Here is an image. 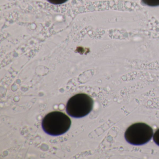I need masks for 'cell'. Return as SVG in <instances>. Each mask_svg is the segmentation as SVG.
Instances as JSON below:
<instances>
[{
	"instance_id": "1",
	"label": "cell",
	"mask_w": 159,
	"mask_h": 159,
	"mask_svg": "<svg viewBox=\"0 0 159 159\" xmlns=\"http://www.w3.org/2000/svg\"><path fill=\"white\" fill-rule=\"evenodd\" d=\"M71 125L70 118L61 111H55L43 118L42 126L43 131L52 136H59L66 133Z\"/></svg>"
},
{
	"instance_id": "3",
	"label": "cell",
	"mask_w": 159,
	"mask_h": 159,
	"mask_svg": "<svg viewBox=\"0 0 159 159\" xmlns=\"http://www.w3.org/2000/svg\"><path fill=\"white\" fill-rule=\"evenodd\" d=\"M153 130L143 123L132 125L125 131V137L126 141L135 146H140L148 143L152 137Z\"/></svg>"
},
{
	"instance_id": "2",
	"label": "cell",
	"mask_w": 159,
	"mask_h": 159,
	"mask_svg": "<svg viewBox=\"0 0 159 159\" xmlns=\"http://www.w3.org/2000/svg\"><path fill=\"white\" fill-rule=\"evenodd\" d=\"M93 106V99L88 95L77 94L70 98L67 103L66 110L71 117L81 118L90 113Z\"/></svg>"
},
{
	"instance_id": "6",
	"label": "cell",
	"mask_w": 159,
	"mask_h": 159,
	"mask_svg": "<svg viewBox=\"0 0 159 159\" xmlns=\"http://www.w3.org/2000/svg\"><path fill=\"white\" fill-rule=\"evenodd\" d=\"M153 139L154 142L158 146H159V129H158L156 131V132L154 133V135H153Z\"/></svg>"
},
{
	"instance_id": "5",
	"label": "cell",
	"mask_w": 159,
	"mask_h": 159,
	"mask_svg": "<svg viewBox=\"0 0 159 159\" xmlns=\"http://www.w3.org/2000/svg\"><path fill=\"white\" fill-rule=\"evenodd\" d=\"M47 1L52 4L58 5V4L65 3L68 0H47Z\"/></svg>"
},
{
	"instance_id": "4",
	"label": "cell",
	"mask_w": 159,
	"mask_h": 159,
	"mask_svg": "<svg viewBox=\"0 0 159 159\" xmlns=\"http://www.w3.org/2000/svg\"><path fill=\"white\" fill-rule=\"evenodd\" d=\"M142 1L148 6L152 7L159 6V0H142Z\"/></svg>"
}]
</instances>
